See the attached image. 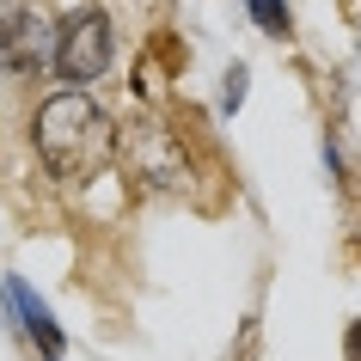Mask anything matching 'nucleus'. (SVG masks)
Instances as JSON below:
<instances>
[{
  "mask_svg": "<svg viewBox=\"0 0 361 361\" xmlns=\"http://www.w3.org/2000/svg\"><path fill=\"white\" fill-rule=\"evenodd\" d=\"M37 153H43V166L56 171V178L80 184V178H98V171L111 166L116 129L86 92H61L37 111Z\"/></svg>",
  "mask_w": 361,
  "mask_h": 361,
  "instance_id": "obj_1",
  "label": "nucleus"
},
{
  "mask_svg": "<svg viewBox=\"0 0 361 361\" xmlns=\"http://www.w3.org/2000/svg\"><path fill=\"white\" fill-rule=\"evenodd\" d=\"M56 68L61 80H98L111 68V19L104 13H74V19L56 31Z\"/></svg>",
  "mask_w": 361,
  "mask_h": 361,
  "instance_id": "obj_2",
  "label": "nucleus"
},
{
  "mask_svg": "<svg viewBox=\"0 0 361 361\" xmlns=\"http://www.w3.org/2000/svg\"><path fill=\"white\" fill-rule=\"evenodd\" d=\"M13 300H19V312H25V331L37 337V349H43L49 361H56V355H61V331L49 324V312H43V306L31 300V294H25V288H13Z\"/></svg>",
  "mask_w": 361,
  "mask_h": 361,
  "instance_id": "obj_3",
  "label": "nucleus"
},
{
  "mask_svg": "<svg viewBox=\"0 0 361 361\" xmlns=\"http://www.w3.org/2000/svg\"><path fill=\"white\" fill-rule=\"evenodd\" d=\"M251 13H257V25H264V31L288 37V6H282V0H251Z\"/></svg>",
  "mask_w": 361,
  "mask_h": 361,
  "instance_id": "obj_4",
  "label": "nucleus"
},
{
  "mask_svg": "<svg viewBox=\"0 0 361 361\" xmlns=\"http://www.w3.org/2000/svg\"><path fill=\"white\" fill-rule=\"evenodd\" d=\"M343 361H361V319L349 324V355H343Z\"/></svg>",
  "mask_w": 361,
  "mask_h": 361,
  "instance_id": "obj_5",
  "label": "nucleus"
}]
</instances>
